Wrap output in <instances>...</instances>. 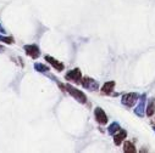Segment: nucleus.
I'll return each mask as SVG.
<instances>
[{"label":"nucleus","mask_w":155,"mask_h":153,"mask_svg":"<svg viewBox=\"0 0 155 153\" xmlns=\"http://www.w3.org/2000/svg\"><path fill=\"white\" fill-rule=\"evenodd\" d=\"M153 129H154V131H155V126H154V128H153Z\"/></svg>","instance_id":"a211bd4d"},{"label":"nucleus","mask_w":155,"mask_h":153,"mask_svg":"<svg viewBox=\"0 0 155 153\" xmlns=\"http://www.w3.org/2000/svg\"><path fill=\"white\" fill-rule=\"evenodd\" d=\"M114 86H115V82H107V83H105V84L103 85L101 91H103L104 94H111Z\"/></svg>","instance_id":"9d476101"},{"label":"nucleus","mask_w":155,"mask_h":153,"mask_svg":"<svg viewBox=\"0 0 155 153\" xmlns=\"http://www.w3.org/2000/svg\"><path fill=\"white\" fill-rule=\"evenodd\" d=\"M126 136H127V133H126L125 130H121V129H120V133H119V134H115V137H114V142H115V145H116V146L121 145Z\"/></svg>","instance_id":"1a4fd4ad"},{"label":"nucleus","mask_w":155,"mask_h":153,"mask_svg":"<svg viewBox=\"0 0 155 153\" xmlns=\"http://www.w3.org/2000/svg\"><path fill=\"white\" fill-rule=\"evenodd\" d=\"M34 69L37 72H41V73H45L49 70V67H47L45 64H42V63H34Z\"/></svg>","instance_id":"4468645a"},{"label":"nucleus","mask_w":155,"mask_h":153,"mask_svg":"<svg viewBox=\"0 0 155 153\" xmlns=\"http://www.w3.org/2000/svg\"><path fill=\"white\" fill-rule=\"evenodd\" d=\"M94 116H95V119H97V122H98L99 124L104 125V124L107 123V116H106V113L103 111V108L97 107V108L94 109Z\"/></svg>","instance_id":"423d86ee"},{"label":"nucleus","mask_w":155,"mask_h":153,"mask_svg":"<svg viewBox=\"0 0 155 153\" xmlns=\"http://www.w3.org/2000/svg\"><path fill=\"white\" fill-rule=\"evenodd\" d=\"M120 124L119 123H112V124H110V126L107 128V133L110 134V135H115L116 133H117V131H120Z\"/></svg>","instance_id":"9b49d317"},{"label":"nucleus","mask_w":155,"mask_h":153,"mask_svg":"<svg viewBox=\"0 0 155 153\" xmlns=\"http://www.w3.org/2000/svg\"><path fill=\"white\" fill-rule=\"evenodd\" d=\"M154 106H155V98H151L150 101H149V103H148V108H147V116H153L154 114V111H155V108H154Z\"/></svg>","instance_id":"f8f14e48"},{"label":"nucleus","mask_w":155,"mask_h":153,"mask_svg":"<svg viewBox=\"0 0 155 153\" xmlns=\"http://www.w3.org/2000/svg\"><path fill=\"white\" fill-rule=\"evenodd\" d=\"M65 78L68 80V82H72V83H76V84H80L81 80H82V74H81V70L78 68H74V69H71L70 72H67V74L65 75Z\"/></svg>","instance_id":"f03ea898"},{"label":"nucleus","mask_w":155,"mask_h":153,"mask_svg":"<svg viewBox=\"0 0 155 153\" xmlns=\"http://www.w3.org/2000/svg\"><path fill=\"white\" fill-rule=\"evenodd\" d=\"M124 152L125 153H134L136 152V147L133 146V143H131V142H125V145H124Z\"/></svg>","instance_id":"ddd939ff"},{"label":"nucleus","mask_w":155,"mask_h":153,"mask_svg":"<svg viewBox=\"0 0 155 153\" xmlns=\"http://www.w3.org/2000/svg\"><path fill=\"white\" fill-rule=\"evenodd\" d=\"M81 84H82V86H83L84 89L91 90V91H94V90H97V89L99 88L98 82H95V80L92 79V78H88V76H86V78H83V79L81 80Z\"/></svg>","instance_id":"39448f33"},{"label":"nucleus","mask_w":155,"mask_h":153,"mask_svg":"<svg viewBox=\"0 0 155 153\" xmlns=\"http://www.w3.org/2000/svg\"><path fill=\"white\" fill-rule=\"evenodd\" d=\"M0 33H2V34H5L6 33V30H5V28L2 26V24H0Z\"/></svg>","instance_id":"dca6fc26"},{"label":"nucleus","mask_w":155,"mask_h":153,"mask_svg":"<svg viewBox=\"0 0 155 153\" xmlns=\"http://www.w3.org/2000/svg\"><path fill=\"white\" fill-rule=\"evenodd\" d=\"M23 50H25V52L29 56V57H32V58H38L39 57V55H41V50H39V48H38L35 44H31V45H25L23 46Z\"/></svg>","instance_id":"20e7f679"},{"label":"nucleus","mask_w":155,"mask_h":153,"mask_svg":"<svg viewBox=\"0 0 155 153\" xmlns=\"http://www.w3.org/2000/svg\"><path fill=\"white\" fill-rule=\"evenodd\" d=\"M5 51V48L4 46H2V45H0V54H3Z\"/></svg>","instance_id":"f3484780"},{"label":"nucleus","mask_w":155,"mask_h":153,"mask_svg":"<svg viewBox=\"0 0 155 153\" xmlns=\"http://www.w3.org/2000/svg\"><path fill=\"white\" fill-rule=\"evenodd\" d=\"M145 98H147V96H145V94H143L142 96H140V98H139V103H138V106L134 108V113L137 114L138 117H144V112H145Z\"/></svg>","instance_id":"0eeeda50"},{"label":"nucleus","mask_w":155,"mask_h":153,"mask_svg":"<svg viewBox=\"0 0 155 153\" xmlns=\"http://www.w3.org/2000/svg\"><path fill=\"white\" fill-rule=\"evenodd\" d=\"M0 42H3L5 44H14L15 43L14 38H11V36H4L2 34H0Z\"/></svg>","instance_id":"2eb2a0df"},{"label":"nucleus","mask_w":155,"mask_h":153,"mask_svg":"<svg viewBox=\"0 0 155 153\" xmlns=\"http://www.w3.org/2000/svg\"><path fill=\"white\" fill-rule=\"evenodd\" d=\"M65 90H66V91H67V92H68L73 98H76L77 101H78L80 103H86V102H87V97H86L84 92H82L81 90L73 88L72 85L66 84V85H65Z\"/></svg>","instance_id":"f257e3e1"},{"label":"nucleus","mask_w":155,"mask_h":153,"mask_svg":"<svg viewBox=\"0 0 155 153\" xmlns=\"http://www.w3.org/2000/svg\"><path fill=\"white\" fill-rule=\"evenodd\" d=\"M138 100L139 98H138V95L136 92H130V94H126V95L122 96L121 103L126 107H133Z\"/></svg>","instance_id":"7ed1b4c3"},{"label":"nucleus","mask_w":155,"mask_h":153,"mask_svg":"<svg viewBox=\"0 0 155 153\" xmlns=\"http://www.w3.org/2000/svg\"><path fill=\"white\" fill-rule=\"evenodd\" d=\"M45 60H47V62H49L55 69H58L59 72H61V70H64V68H65V66H64V63H61V62H59L58 60H55V58H53L51 56H45Z\"/></svg>","instance_id":"6e6552de"}]
</instances>
